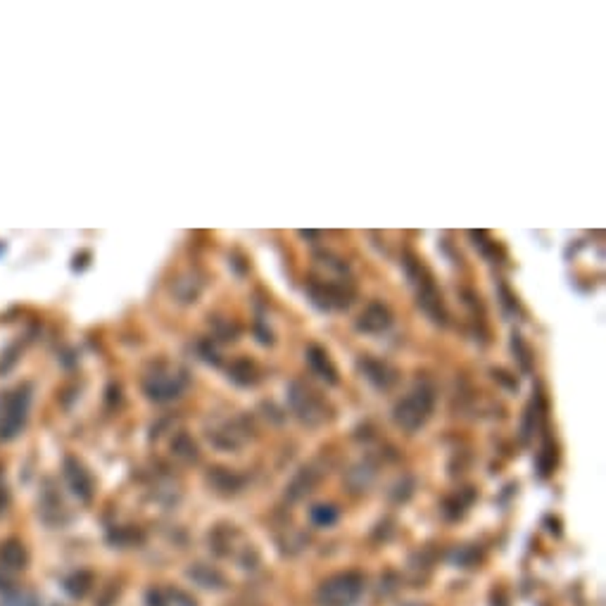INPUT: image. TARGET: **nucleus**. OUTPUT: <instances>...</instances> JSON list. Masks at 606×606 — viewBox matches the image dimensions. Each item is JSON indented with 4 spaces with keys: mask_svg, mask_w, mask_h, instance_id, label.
<instances>
[{
    "mask_svg": "<svg viewBox=\"0 0 606 606\" xmlns=\"http://www.w3.org/2000/svg\"><path fill=\"white\" fill-rule=\"evenodd\" d=\"M64 473H67V480H69V485H71V490H74L76 497L90 499V494H93V483H90V475L86 473V468H83L81 464H76L74 459H67V464H64Z\"/></svg>",
    "mask_w": 606,
    "mask_h": 606,
    "instance_id": "nucleus-4",
    "label": "nucleus"
},
{
    "mask_svg": "<svg viewBox=\"0 0 606 606\" xmlns=\"http://www.w3.org/2000/svg\"><path fill=\"white\" fill-rule=\"evenodd\" d=\"M431 407H433V397L419 390V393H414L412 397L400 402V407H397V412H395V419L402 428H407V431H416V428L428 419Z\"/></svg>",
    "mask_w": 606,
    "mask_h": 606,
    "instance_id": "nucleus-2",
    "label": "nucleus"
},
{
    "mask_svg": "<svg viewBox=\"0 0 606 606\" xmlns=\"http://www.w3.org/2000/svg\"><path fill=\"white\" fill-rule=\"evenodd\" d=\"M3 606H41L31 592H8L3 597Z\"/></svg>",
    "mask_w": 606,
    "mask_h": 606,
    "instance_id": "nucleus-9",
    "label": "nucleus"
},
{
    "mask_svg": "<svg viewBox=\"0 0 606 606\" xmlns=\"http://www.w3.org/2000/svg\"><path fill=\"white\" fill-rule=\"evenodd\" d=\"M5 504H8V494H5L3 490H0V513H3V509H5Z\"/></svg>",
    "mask_w": 606,
    "mask_h": 606,
    "instance_id": "nucleus-13",
    "label": "nucleus"
},
{
    "mask_svg": "<svg viewBox=\"0 0 606 606\" xmlns=\"http://www.w3.org/2000/svg\"><path fill=\"white\" fill-rule=\"evenodd\" d=\"M388 323H390L388 309L381 307V304H371V307L367 309V314H362L360 328H364V331H383Z\"/></svg>",
    "mask_w": 606,
    "mask_h": 606,
    "instance_id": "nucleus-6",
    "label": "nucleus"
},
{
    "mask_svg": "<svg viewBox=\"0 0 606 606\" xmlns=\"http://www.w3.org/2000/svg\"><path fill=\"white\" fill-rule=\"evenodd\" d=\"M364 595V578L360 573L347 571L323 580L316 590L319 606H355Z\"/></svg>",
    "mask_w": 606,
    "mask_h": 606,
    "instance_id": "nucleus-1",
    "label": "nucleus"
},
{
    "mask_svg": "<svg viewBox=\"0 0 606 606\" xmlns=\"http://www.w3.org/2000/svg\"><path fill=\"white\" fill-rule=\"evenodd\" d=\"M148 606H169V602L160 590H150L148 592Z\"/></svg>",
    "mask_w": 606,
    "mask_h": 606,
    "instance_id": "nucleus-12",
    "label": "nucleus"
},
{
    "mask_svg": "<svg viewBox=\"0 0 606 606\" xmlns=\"http://www.w3.org/2000/svg\"><path fill=\"white\" fill-rule=\"evenodd\" d=\"M409 606H423V604H409Z\"/></svg>",
    "mask_w": 606,
    "mask_h": 606,
    "instance_id": "nucleus-14",
    "label": "nucleus"
},
{
    "mask_svg": "<svg viewBox=\"0 0 606 606\" xmlns=\"http://www.w3.org/2000/svg\"><path fill=\"white\" fill-rule=\"evenodd\" d=\"M24 419H27V397H15L8 404V412L0 419V438H15V435L24 428Z\"/></svg>",
    "mask_w": 606,
    "mask_h": 606,
    "instance_id": "nucleus-3",
    "label": "nucleus"
},
{
    "mask_svg": "<svg viewBox=\"0 0 606 606\" xmlns=\"http://www.w3.org/2000/svg\"><path fill=\"white\" fill-rule=\"evenodd\" d=\"M188 576H191L195 583H198L200 588H205V590H221V588L226 585L224 576H221L217 569H212V566H205V564L193 566V569L188 571Z\"/></svg>",
    "mask_w": 606,
    "mask_h": 606,
    "instance_id": "nucleus-5",
    "label": "nucleus"
},
{
    "mask_svg": "<svg viewBox=\"0 0 606 606\" xmlns=\"http://www.w3.org/2000/svg\"><path fill=\"white\" fill-rule=\"evenodd\" d=\"M0 564H3L5 569H24V564H27V552H24V547L19 542H8L0 549Z\"/></svg>",
    "mask_w": 606,
    "mask_h": 606,
    "instance_id": "nucleus-7",
    "label": "nucleus"
},
{
    "mask_svg": "<svg viewBox=\"0 0 606 606\" xmlns=\"http://www.w3.org/2000/svg\"><path fill=\"white\" fill-rule=\"evenodd\" d=\"M64 588H67L69 595L83 597L90 588V576L88 573H74L71 578H67V585H64Z\"/></svg>",
    "mask_w": 606,
    "mask_h": 606,
    "instance_id": "nucleus-8",
    "label": "nucleus"
},
{
    "mask_svg": "<svg viewBox=\"0 0 606 606\" xmlns=\"http://www.w3.org/2000/svg\"><path fill=\"white\" fill-rule=\"evenodd\" d=\"M335 518H338V511L333 506H314V509H311V521H314L316 525H331V523H335Z\"/></svg>",
    "mask_w": 606,
    "mask_h": 606,
    "instance_id": "nucleus-10",
    "label": "nucleus"
},
{
    "mask_svg": "<svg viewBox=\"0 0 606 606\" xmlns=\"http://www.w3.org/2000/svg\"><path fill=\"white\" fill-rule=\"evenodd\" d=\"M167 602H172L169 606H195V599L188 597L186 592H181V590L169 592V599H167Z\"/></svg>",
    "mask_w": 606,
    "mask_h": 606,
    "instance_id": "nucleus-11",
    "label": "nucleus"
}]
</instances>
